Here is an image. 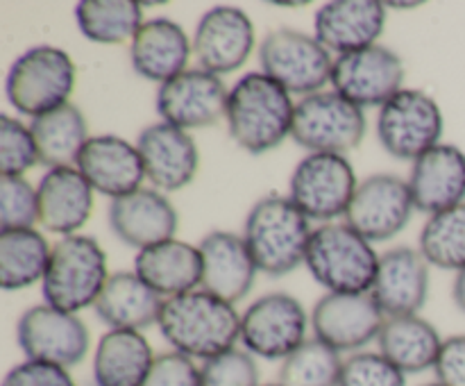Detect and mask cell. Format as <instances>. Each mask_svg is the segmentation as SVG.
<instances>
[{
  "instance_id": "6da1fadb",
  "label": "cell",
  "mask_w": 465,
  "mask_h": 386,
  "mask_svg": "<svg viewBox=\"0 0 465 386\" xmlns=\"http://www.w3.org/2000/svg\"><path fill=\"white\" fill-rule=\"evenodd\" d=\"M157 325L175 352L203 361L236 348L241 341V313L234 304L203 289L168 298Z\"/></svg>"
},
{
  "instance_id": "7a4b0ae2",
  "label": "cell",
  "mask_w": 465,
  "mask_h": 386,
  "mask_svg": "<svg viewBox=\"0 0 465 386\" xmlns=\"http://www.w3.org/2000/svg\"><path fill=\"white\" fill-rule=\"evenodd\" d=\"M295 103L266 73H248L230 91L225 121L230 136L250 154L277 148L293 130Z\"/></svg>"
},
{
  "instance_id": "3957f363",
  "label": "cell",
  "mask_w": 465,
  "mask_h": 386,
  "mask_svg": "<svg viewBox=\"0 0 465 386\" xmlns=\"http://www.w3.org/2000/svg\"><path fill=\"white\" fill-rule=\"evenodd\" d=\"M309 218L284 195H266L250 209L245 218L243 239L262 272L284 277L293 272L307 257L312 241Z\"/></svg>"
},
{
  "instance_id": "277c9868",
  "label": "cell",
  "mask_w": 465,
  "mask_h": 386,
  "mask_svg": "<svg viewBox=\"0 0 465 386\" xmlns=\"http://www.w3.org/2000/svg\"><path fill=\"white\" fill-rule=\"evenodd\" d=\"M304 263L313 280L330 293H368L375 282L380 257L371 241L348 223H325L313 230Z\"/></svg>"
},
{
  "instance_id": "5b68a950",
  "label": "cell",
  "mask_w": 465,
  "mask_h": 386,
  "mask_svg": "<svg viewBox=\"0 0 465 386\" xmlns=\"http://www.w3.org/2000/svg\"><path fill=\"white\" fill-rule=\"evenodd\" d=\"M107 280V254L98 241L73 234L54 243L41 291L45 304L59 312L77 313L95 304Z\"/></svg>"
},
{
  "instance_id": "8992f818",
  "label": "cell",
  "mask_w": 465,
  "mask_h": 386,
  "mask_svg": "<svg viewBox=\"0 0 465 386\" xmlns=\"http://www.w3.org/2000/svg\"><path fill=\"white\" fill-rule=\"evenodd\" d=\"M75 77L71 54L54 45H35L12 64L5 91L18 114L36 118L68 104Z\"/></svg>"
},
{
  "instance_id": "52a82bcc",
  "label": "cell",
  "mask_w": 465,
  "mask_h": 386,
  "mask_svg": "<svg viewBox=\"0 0 465 386\" xmlns=\"http://www.w3.org/2000/svg\"><path fill=\"white\" fill-rule=\"evenodd\" d=\"M366 136V114L336 91H318L295 103L291 139L309 154H348Z\"/></svg>"
},
{
  "instance_id": "ba28073f",
  "label": "cell",
  "mask_w": 465,
  "mask_h": 386,
  "mask_svg": "<svg viewBox=\"0 0 465 386\" xmlns=\"http://www.w3.org/2000/svg\"><path fill=\"white\" fill-rule=\"evenodd\" d=\"M262 73L284 86L289 94L312 95L331 82L334 59L316 36L280 27L266 35L259 45Z\"/></svg>"
},
{
  "instance_id": "9c48e42d",
  "label": "cell",
  "mask_w": 465,
  "mask_h": 386,
  "mask_svg": "<svg viewBox=\"0 0 465 386\" xmlns=\"http://www.w3.org/2000/svg\"><path fill=\"white\" fill-rule=\"evenodd\" d=\"M359 182L343 154L313 153L293 168L289 198L309 221L331 223L345 216Z\"/></svg>"
},
{
  "instance_id": "30bf717a",
  "label": "cell",
  "mask_w": 465,
  "mask_h": 386,
  "mask_svg": "<svg viewBox=\"0 0 465 386\" xmlns=\"http://www.w3.org/2000/svg\"><path fill=\"white\" fill-rule=\"evenodd\" d=\"M443 125V112L434 98L418 89H402L381 107L377 136L391 157L416 162L440 144Z\"/></svg>"
},
{
  "instance_id": "8fae6325",
  "label": "cell",
  "mask_w": 465,
  "mask_h": 386,
  "mask_svg": "<svg viewBox=\"0 0 465 386\" xmlns=\"http://www.w3.org/2000/svg\"><path fill=\"white\" fill-rule=\"evenodd\" d=\"M309 318L298 298L268 293L241 316V341L252 357L286 359L307 341Z\"/></svg>"
},
{
  "instance_id": "7c38bea8",
  "label": "cell",
  "mask_w": 465,
  "mask_h": 386,
  "mask_svg": "<svg viewBox=\"0 0 465 386\" xmlns=\"http://www.w3.org/2000/svg\"><path fill=\"white\" fill-rule=\"evenodd\" d=\"M18 348L27 359L73 368L89 352V330L77 313L59 312L50 304L30 307L16 327Z\"/></svg>"
},
{
  "instance_id": "4fadbf2b",
  "label": "cell",
  "mask_w": 465,
  "mask_h": 386,
  "mask_svg": "<svg viewBox=\"0 0 465 386\" xmlns=\"http://www.w3.org/2000/svg\"><path fill=\"white\" fill-rule=\"evenodd\" d=\"M416 209L409 182L393 173H377L359 182L345 212V223L371 243L398 236Z\"/></svg>"
},
{
  "instance_id": "5bb4252c",
  "label": "cell",
  "mask_w": 465,
  "mask_h": 386,
  "mask_svg": "<svg viewBox=\"0 0 465 386\" xmlns=\"http://www.w3.org/2000/svg\"><path fill=\"white\" fill-rule=\"evenodd\" d=\"M404 62L386 45L354 50L334 59L331 86L357 107H384L402 91Z\"/></svg>"
},
{
  "instance_id": "9a60e30c",
  "label": "cell",
  "mask_w": 465,
  "mask_h": 386,
  "mask_svg": "<svg viewBox=\"0 0 465 386\" xmlns=\"http://www.w3.org/2000/svg\"><path fill=\"white\" fill-rule=\"evenodd\" d=\"M384 322V312L371 293H327L312 312L313 339L336 352L361 350L380 336Z\"/></svg>"
},
{
  "instance_id": "2e32d148",
  "label": "cell",
  "mask_w": 465,
  "mask_h": 386,
  "mask_svg": "<svg viewBox=\"0 0 465 386\" xmlns=\"http://www.w3.org/2000/svg\"><path fill=\"white\" fill-rule=\"evenodd\" d=\"M225 82L203 68H189L182 75L163 82L157 91V112L163 123L180 130L216 125L227 114Z\"/></svg>"
},
{
  "instance_id": "e0dca14e",
  "label": "cell",
  "mask_w": 465,
  "mask_h": 386,
  "mask_svg": "<svg viewBox=\"0 0 465 386\" xmlns=\"http://www.w3.org/2000/svg\"><path fill=\"white\" fill-rule=\"evenodd\" d=\"M252 50L254 25L243 9L218 5L203 14L193 35V54L203 71L227 75L243 66Z\"/></svg>"
},
{
  "instance_id": "ac0fdd59",
  "label": "cell",
  "mask_w": 465,
  "mask_h": 386,
  "mask_svg": "<svg viewBox=\"0 0 465 386\" xmlns=\"http://www.w3.org/2000/svg\"><path fill=\"white\" fill-rule=\"evenodd\" d=\"M377 307L389 318L418 316L430 293V262L420 250L400 245L380 257L371 291Z\"/></svg>"
},
{
  "instance_id": "d6986e66",
  "label": "cell",
  "mask_w": 465,
  "mask_h": 386,
  "mask_svg": "<svg viewBox=\"0 0 465 386\" xmlns=\"http://www.w3.org/2000/svg\"><path fill=\"white\" fill-rule=\"evenodd\" d=\"M145 177L162 191H180L191 184L200 166L193 136L168 123H154L136 141Z\"/></svg>"
},
{
  "instance_id": "ffe728a7",
  "label": "cell",
  "mask_w": 465,
  "mask_h": 386,
  "mask_svg": "<svg viewBox=\"0 0 465 386\" xmlns=\"http://www.w3.org/2000/svg\"><path fill=\"white\" fill-rule=\"evenodd\" d=\"M203 254V291L234 304L252 291L257 263L243 236L234 232L213 230L200 241Z\"/></svg>"
},
{
  "instance_id": "44dd1931",
  "label": "cell",
  "mask_w": 465,
  "mask_h": 386,
  "mask_svg": "<svg viewBox=\"0 0 465 386\" xmlns=\"http://www.w3.org/2000/svg\"><path fill=\"white\" fill-rule=\"evenodd\" d=\"M75 168L94 191L112 200L139 191L145 177L139 148L116 134L91 136L77 157Z\"/></svg>"
},
{
  "instance_id": "7402d4cb",
  "label": "cell",
  "mask_w": 465,
  "mask_h": 386,
  "mask_svg": "<svg viewBox=\"0 0 465 386\" xmlns=\"http://www.w3.org/2000/svg\"><path fill=\"white\" fill-rule=\"evenodd\" d=\"M386 25V3L331 0L316 12L313 30L330 53L348 54L377 44Z\"/></svg>"
},
{
  "instance_id": "603a6c76",
  "label": "cell",
  "mask_w": 465,
  "mask_h": 386,
  "mask_svg": "<svg viewBox=\"0 0 465 386\" xmlns=\"http://www.w3.org/2000/svg\"><path fill=\"white\" fill-rule=\"evenodd\" d=\"M107 218L114 234L125 245L139 250L171 241L177 232V212L171 200L143 186L134 193L112 200Z\"/></svg>"
},
{
  "instance_id": "cb8c5ba5",
  "label": "cell",
  "mask_w": 465,
  "mask_h": 386,
  "mask_svg": "<svg viewBox=\"0 0 465 386\" xmlns=\"http://www.w3.org/2000/svg\"><path fill=\"white\" fill-rule=\"evenodd\" d=\"M413 204L430 216L465 203V153L452 144H439L413 162L409 177Z\"/></svg>"
},
{
  "instance_id": "d4e9b609",
  "label": "cell",
  "mask_w": 465,
  "mask_h": 386,
  "mask_svg": "<svg viewBox=\"0 0 465 386\" xmlns=\"http://www.w3.org/2000/svg\"><path fill=\"white\" fill-rule=\"evenodd\" d=\"M39 223L53 234L73 236L94 212V186L75 166L48 168L39 186Z\"/></svg>"
},
{
  "instance_id": "484cf974",
  "label": "cell",
  "mask_w": 465,
  "mask_h": 386,
  "mask_svg": "<svg viewBox=\"0 0 465 386\" xmlns=\"http://www.w3.org/2000/svg\"><path fill=\"white\" fill-rule=\"evenodd\" d=\"M193 53V41H189L182 25L171 18H150L143 21L130 44L132 68L145 80L163 84L182 75Z\"/></svg>"
},
{
  "instance_id": "4316f807",
  "label": "cell",
  "mask_w": 465,
  "mask_h": 386,
  "mask_svg": "<svg viewBox=\"0 0 465 386\" xmlns=\"http://www.w3.org/2000/svg\"><path fill=\"white\" fill-rule=\"evenodd\" d=\"M134 272L162 298H175L203 284V254L186 241H163L139 250Z\"/></svg>"
},
{
  "instance_id": "83f0119b",
  "label": "cell",
  "mask_w": 465,
  "mask_h": 386,
  "mask_svg": "<svg viewBox=\"0 0 465 386\" xmlns=\"http://www.w3.org/2000/svg\"><path fill=\"white\" fill-rule=\"evenodd\" d=\"M163 302L166 300L154 293L136 272L121 271L109 275L94 309L100 321L112 330L139 332L159 322Z\"/></svg>"
},
{
  "instance_id": "f1b7e54d",
  "label": "cell",
  "mask_w": 465,
  "mask_h": 386,
  "mask_svg": "<svg viewBox=\"0 0 465 386\" xmlns=\"http://www.w3.org/2000/svg\"><path fill=\"white\" fill-rule=\"evenodd\" d=\"M154 354L141 332L109 330L94 354V380L98 386H143Z\"/></svg>"
},
{
  "instance_id": "f546056e",
  "label": "cell",
  "mask_w": 465,
  "mask_h": 386,
  "mask_svg": "<svg viewBox=\"0 0 465 386\" xmlns=\"http://www.w3.org/2000/svg\"><path fill=\"white\" fill-rule=\"evenodd\" d=\"M377 343H380V352L404 375L434 368L443 348L439 330L420 316L386 318Z\"/></svg>"
},
{
  "instance_id": "4dcf8cb0",
  "label": "cell",
  "mask_w": 465,
  "mask_h": 386,
  "mask_svg": "<svg viewBox=\"0 0 465 386\" xmlns=\"http://www.w3.org/2000/svg\"><path fill=\"white\" fill-rule=\"evenodd\" d=\"M30 130L39 150V163L48 168L77 163V157L89 141L84 114L73 103L32 118Z\"/></svg>"
},
{
  "instance_id": "1f68e13d",
  "label": "cell",
  "mask_w": 465,
  "mask_h": 386,
  "mask_svg": "<svg viewBox=\"0 0 465 386\" xmlns=\"http://www.w3.org/2000/svg\"><path fill=\"white\" fill-rule=\"evenodd\" d=\"M53 248L35 227L0 232V284L5 291L27 289L44 280Z\"/></svg>"
},
{
  "instance_id": "d6a6232c",
  "label": "cell",
  "mask_w": 465,
  "mask_h": 386,
  "mask_svg": "<svg viewBox=\"0 0 465 386\" xmlns=\"http://www.w3.org/2000/svg\"><path fill=\"white\" fill-rule=\"evenodd\" d=\"M82 35L95 44H123L143 25V12L132 0H82L75 7Z\"/></svg>"
},
{
  "instance_id": "836d02e7",
  "label": "cell",
  "mask_w": 465,
  "mask_h": 386,
  "mask_svg": "<svg viewBox=\"0 0 465 386\" xmlns=\"http://www.w3.org/2000/svg\"><path fill=\"white\" fill-rule=\"evenodd\" d=\"M422 257L443 271H465V203L430 216L420 232Z\"/></svg>"
},
{
  "instance_id": "e575fe53",
  "label": "cell",
  "mask_w": 465,
  "mask_h": 386,
  "mask_svg": "<svg viewBox=\"0 0 465 386\" xmlns=\"http://www.w3.org/2000/svg\"><path fill=\"white\" fill-rule=\"evenodd\" d=\"M343 359L341 352L318 339H309L282 361V386H339Z\"/></svg>"
},
{
  "instance_id": "d590c367",
  "label": "cell",
  "mask_w": 465,
  "mask_h": 386,
  "mask_svg": "<svg viewBox=\"0 0 465 386\" xmlns=\"http://www.w3.org/2000/svg\"><path fill=\"white\" fill-rule=\"evenodd\" d=\"M39 223V193L25 177H0V230H23Z\"/></svg>"
},
{
  "instance_id": "8d00e7d4",
  "label": "cell",
  "mask_w": 465,
  "mask_h": 386,
  "mask_svg": "<svg viewBox=\"0 0 465 386\" xmlns=\"http://www.w3.org/2000/svg\"><path fill=\"white\" fill-rule=\"evenodd\" d=\"M39 163V150H36L35 136L30 125H23L18 118L5 114L0 118V171L3 175L23 177Z\"/></svg>"
},
{
  "instance_id": "74e56055",
  "label": "cell",
  "mask_w": 465,
  "mask_h": 386,
  "mask_svg": "<svg viewBox=\"0 0 465 386\" xmlns=\"http://www.w3.org/2000/svg\"><path fill=\"white\" fill-rule=\"evenodd\" d=\"M339 386H407V375L381 352H354L343 361Z\"/></svg>"
},
{
  "instance_id": "f35d334b",
  "label": "cell",
  "mask_w": 465,
  "mask_h": 386,
  "mask_svg": "<svg viewBox=\"0 0 465 386\" xmlns=\"http://www.w3.org/2000/svg\"><path fill=\"white\" fill-rule=\"evenodd\" d=\"M200 380L203 386H262L254 357L248 350L236 348L203 361Z\"/></svg>"
},
{
  "instance_id": "ab89813d",
  "label": "cell",
  "mask_w": 465,
  "mask_h": 386,
  "mask_svg": "<svg viewBox=\"0 0 465 386\" xmlns=\"http://www.w3.org/2000/svg\"><path fill=\"white\" fill-rule=\"evenodd\" d=\"M143 386H203V380L193 359L173 350L154 357Z\"/></svg>"
},
{
  "instance_id": "60d3db41",
  "label": "cell",
  "mask_w": 465,
  "mask_h": 386,
  "mask_svg": "<svg viewBox=\"0 0 465 386\" xmlns=\"http://www.w3.org/2000/svg\"><path fill=\"white\" fill-rule=\"evenodd\" d=\"M3 386H75V380L68 372V368L25 359V361L9 368Z\"/></svg>"
},
{
  "instance_id": "b9f144b4",
  "label": "cell",
  "mask_w": 465,
  "mask_h": 386,
  "mask_svg": "<svg viewBox=\"0 0 465 386\" xmlns=\"http://www.w3.org/2000/svg\"><path fill=\"white\" fill-rule=\"evenodd\" d=\"M434 371L443 386H465V334L443 341Z\"/></svg>"
},
{
  "instance_id": "7bdbcfd3",
  "label": "cell",
  "mask_w": 465,
  "mask_h": 386,
  "mask_svg": "<svg viewBox=\"0 0 465 386\" xmlns=\"http://www.w3.org/2000/svg\"><path fill=\"white\" fill-rule=\"evenodd\" d=\"M452 298H454V302H457V307L465 313V271L459 272L457 280H454Z\"/></svg>"
},
{
  "instance_id": "ee69618b",
  "label": "cell",
  "mask_w": 465,
  "mask_h": 386,
  "mask_svg": "<svg viewBox=\"0 0 465 386\" xmlns=\"http://www.w3.org/2000/svg\"><path fill=\"white\" fill-rule=\"evenodd\" d=\"M420 3H389L386 7H395V9H416Z\"/></svg>"
},
{
  "instance_id": "f6af8a7d",
  "label": "cell",
  "mask_w": 465,
  "mask_h": 386,
  "mask_svg": "<svg viewBox=\"0 0 465 386\" xmlns=\"http://www.w3.org/2000/svg\"><path fill=\"white\" fill-rule=\"evenodd\" d=\"M422 386H443L440 381H431V384H422Z\"/></svg>"
},
{
  "instance_id": "bcb514c9",
  "label": "cell",
  "mask_w": 465,
  "mask_h": 386,
  "mask_svg": "<svg viewBox=\"0 0 465 386\" xmlns=\"http://www.w3.org/2000/svg\"><path fill=\"white\" fill-rule=\"evenodd\" d=\"M263 386H282V384H263Z\"/></svg>"
}]
</instances>
